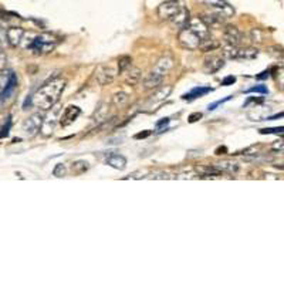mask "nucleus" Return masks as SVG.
Segmentation results:
<instances>
[{
  "instance_id": "393cba45",
  "label": "nucleus",
  "mask_w": 284,
  "mask_h": 284,
  "mask_svg": "<svg viewBox=\"0 0 284 284\" xmlns=\"http://www.w3.org/2000/svg\"><path fill=\"white\" fill-rule=\"evenodd\" d=\"M219 47V43L216 40H213L212 37H208V39H205V40L201 43V46L199 48L203 50V51H213V50H216Z\"/></svg>"
},
{
  "instance_id": "4468645a",
  "label": "nucleus",
  "mask_w": 284,
  "mask_h": 284,
  "mask_svg": "<svg viewBox=\"0 0 284 284\" xmlns=\"http://www.w3.org/2000/svg\"><path fill=\"white\" fill-rule=\"evenodd\" d=\"M7 36V44H10L12 47H17L20 46L23 37L26 36V32L21 27H10L6 30Z\"/></svg>"
},
{
  "instance_id": "473e14b6",
  "label": "nucleus",
  "mask_w": 284,
  "mask_h": 284,
  "mask_svg": "<svg viewBox=\"0 0 284 284\" xmlns=\"http://www.w3.org/2000/svg\"><path fill=\"white\" fill-rule=\"evenodd\" d=\"M230 98H232V95H229V97H226V98H223V100H219V101L213 102V104H209V107H208V109H209V111H215V109H216V107H219V105H220V104H223V102L229 101Z\"/></svg>"
},
{
  "instance_id": "7c9ffc66",
  "label": "nucleus",
  "mask_w": 284,
  "mask_h": 284,
  "mask_svg": "<svg viewBox=\"0 0 284 284\" xmlns=\"http://www.w3.org/2000/svg\"><path fill=\"white\" fill-rule=\"evenodd\" d=\"M276 81L281 88H284V66L276 70Z\"/></svg>"
},
{
  "instance_id": "bb28decb",
  "label": "nucleus",
  "mask_w": 284,
  "mask_h": 284,
  "mask_svg": "<svg viewBox=\"0 0 284 284\" xmlns=\"http://www.w3.org/2000/svg\"><path fill=\"white\" fill-rule=\"evenodd\" d=\"M129 67H131V57H128V55L121 57L120 63H118V73H125Z\"/></svg>"
},
{
  "instance_id": "0eeeda50",
  "label": "nucleus",
  "mask_w": 284,
  "mask_h": 284,
  "mask_svg": "<svg viewBox=\"0 0 284 284\" xmlns=\"http://www.w3.org/2000/svg\"><path fill=\"white\" fill-rule=\"evenodd\" d=\"M41 125H43V117L39 112L30 115L26 121L21 125V132L26 138H33L41 131Z\"/></svg>"
},
{
  "instance_id": "39448f33",
  "label": "nucleus",
  "mask_w": 284,
  "mask_h": 284,
  "mask_svg": "<svg viewBox=\"0 0 284 284\" xmlns=\"http://www.w3.org/2000/svg\"><path fill=\"white\" fill-rule=\"evenodd\" d=\"M61 112H63V108L60 105H53L50 108V112L47 114L46 118H43V125H41V134L44 136H50L53 132H54L55 125L57 122L60 121Z\"/></svg>"
},
{
  "instance_id": "dca6fc26",
  "label": "nucleus",
  "mask_w": 284,
  "mask_h": 284,
  "mask_svg": "<svg viewBox=\"0 0 284 284\" xmlns=\"http://www.w3.org/2000/svg\"><path fill=\"white\" fill-rule=\"evenodd\" d=\"M16 87H17V77H16L14 73H10V77H9V81H7L6 87L0 93V101H6V100H9L10 95L13 94Z\"/></svg>"
},
{
  "instance_id": "1a4fd4ad",
  "label": "nucleus",
  "mask_w": 284,
  "mask_h": 284,
  "mask_svg": "<svg viewBox=\"0 0 284 284\" xmlns=\"http://www.w3.org/2000/svg\"><path fill=\"white\" fill-rule=\"evenodd\" d=\"M181 6H182V3L179 0H166V2H162L158 6V10H156L158 17L161 20L169 21L178 13V10L181 9Z\"/></svg>"
},
{
  "instance_id": "5701e85b",
  "label": "nucleus",
  "mask_w": 284,
  "mask_h": 284,
  "mask_svg": "<svg viewBox=\"0 0 284 284\" xmlns=\"http://www.w3.org/2000/svg\"><path fill=\"white\" fill-rule=\"evenodd\" d=\"M105 120H108V104L102 102L100 105V108H97L94 114V121L95 122H104Z\"/></svg>"
},
{
  "instance_id": "a19ab883",
  "label": "nucleus",
  "mask_w": 284,
  "mask_h": 284,
  "mask_svg": "<svg viewBox=\"0 0 284 284\" xmlns=\"http://www.w3.org/2000/svg\"><path fill=\"white\" fill-rule=\"evenodd\" d=\"M166 124H169V118H162L161 121L156 122V127L159 128V127H163V125H166Z\"/></svg>"
},
{
  "instance_id": "79ce46f5",
  "label": "nucleus",
  "mask_w": 284,
  "mask_h": 284,
  "mask_svg": "<svg viewBox=\"0 0 284 284\" xmlns=\"http://www.w3.org/2000/svg\"><path fill=\"white\" fill-rule=\"evenodd\" d=\"M281 117H284V112H283V114L273 115V117H270V118H269V120H277V118H281Z\"/></svg>"
},
{
  "instance_id": "2f4dec72",
  "label": "nucleus",
  "mask_w": 284,
  "mask_h": 284,
  "mask_svg": "<svg viewBox=\"0 0 284 284\" xmlns=\"http://www.w3.org/2000/svg\"><path fill=\"white\" fill-rule=\"evenodd\" d=\"M10 127H12V121H10V117H7L6 124L3 125L2 132H0V138H5V136L9 135V132H10Z\"/></svg>"
},
{
  "instance_id": "423d86ee",
  "label": "nucleus",
  "mask_w": 284,
  "mask_h": 284,
  "mask_svg": "<svg viewBox=\"0 0 284 284\" xmlns=\"http://www.w3.org/2000/svg\"><path fill=\"white\" fill-rule=\"evenodd\" d=\"M118 74V68L112 64H100L95 70V80L100 86H108L112 84L115 77Z\"/></svg>"
},
{
  "instance_id": "c756f323",
  "label": "nucleus",
  "mask_w": 284,
  "mask_h": 284,
  "mask_svg": "<svg viewBox=\"0 0 284 284\" xmlns=\"http://www.w3.org/2000/svg\"><path fill=\"white\" fill-rule=\"evenodd\" d=\"M260 134L269 135V134H284V127H274V128H263L260 129Z\"/></svg>"
},
{
  "instance_id": "37998d69",
  "label": "nucleus",
  "mask_w": 284,
  "mask_h": 284,
  "mask_svg": "<svg viewBox=\"0 0 284 284\" xmlns=\"http://www.w3.org/2000/svg\"><path fill=\"white\" fill-rule=\"evenodd\" d=\"M220 152H226V148H219L216 151V154L217 155H220Z\"/></svg>"
},
{
  "instance_id": "a211bd4d",
  "label": "nucleus",
  "mask_w": 284,
  "mask_h": 284,
  "mask_svg": "<svg viewBox=\"0 0 284 284\" xmlns=\"http://www.w3.org/2000/svg\"><path fill=\"white\" fill-rule=\"evenodd\" d=\"M210 91H212V88H210V87H202V86H199V87L192 88L189 93L183 94L182 100H188V101H192V100H196V98L205 97L206 94H209Z\"/></svg>"
},
{
  "instance_id": "aec40b11",
  "label": "nucleus",
  "mask_w": 284,
  "mask_h": 284,
  "mask_svg": "<svg viewBox=\"0 0 284 284\" xmlns=\"http://www.w3.org/2000/svg\"><path fill=\"white\" fill-rule=\"evenodd\" d=\"M128 101H129L128 94H125V93H122V91L115 93V94L112 95V98H111V104H112L114 107H117V108H122V107H125Z\"/></svg>"
},
{
  "instance_id": "a878e982",
  "label": "nucleus",
  "mask_w": 284,
  "mask_h": 284,
  "mask_svg": "<svg viewBox=\"0 0 284 284\" xmlns=\"http://www.w3.org/2000/svg\"><path fill=\"white\" fill-rule=\"evenodd\" d=\"M87 169L88 163L86 161H75V162H73V166H71V171L74 172L75 175H81Z\"/></svg>"
},
{
  "instance_id": "b1692460",
  "label": "nucleus",
  "mask_w": 284,
  "mask_h": 284,
  "mask_svg": "<svg viewBox=\"0 0 284 284\" xmlns=\"http://www.w3.org/2000/svg\"><path fill=\"white\" fill-rule=\"evenodd\" d=\"M199 171V174H202L203 176H206V178H215V176H219L222 172L217 169L216 165H206V166H201V168H197Z\"/></svg>"
},
{
  "instance_id": "cd10ccee",
  "label": "nucleus",
  "mask_w": 284,
  "mask_h": 284,
  "mask_svg": "<svg viewBox=\"0 0 284 284\" xmlns=\"http://www.w3.org/2000/svg\"><path fill=\"white\" fill-rule=\"evenodd\" d=\"M66 174H67V168H66V165H64V163H57L54 171H53V175H54L55 178H64Z\"/></svg>"
},
{
  "instance_id": "9b49d317",
  "label": "nucleus",
  "mask_w": 284,
  "mask_h": 284,
  "mask_svg": "<svg viewBox=\"0 0 284 284\" xmlns=\"http://www.w3.org/2000/svg\"><path fill=\"white\" fill-rule=\"evenodd\" d=\"M224 67V59L220 55H210L203 63V71L206 74H215Z\"/></svg>"
},
{
  "instance_id": "4be33fe9",
  "label": "nucleus",
  "mask_w": 284,
  "mask_h": 284,
  "mask_svg": "<svg viewBox=\"0 0 284 284\" xmlns=\"http://www.w3.org/2000/svg\"><path fill=\"white\" fill-rule=\"evenodd\" d=\"M171 91H172V87H171V86H165V87L158 88V91H156L155 94L152 95L151 101H154V102L163 101L165 98H168V97H169Z\"/></svg>"
},
{
  "instance_id": "f257e3e1",
  "label": "nucleus",
  "mask_w": 284,
  "mask_h": 284,
  "mask_svg": "<svg viewBox=\"0 0 284 284\" xmlns=\"http://www.w3.org/2000/svg\"><path fill=\"white\" fill-rule=\"evenodd\" d=\"M67 86V81L64 78H53L50 81L44 82L34 95H32L33 98V105L37 107L39 109H44L47 111L53 105L57 104V101L60 100V95L63 94L64 88Z\"/></svg>"
},
{
  "instance_id": "c03bdc74",
  "label": "nucleus",
  "mask_w": 284,
  "mask_h": 284,
  "mask_svg": "<svg viewBox=\"0 0 284 284\" xmlns=\"http://www.w3.org/2000/svg\"><path fill=\"white\" fill-rule=\"evenodd\" d=\"M277 166H278V165H277ZM278 168H281V169H284V166H283V165H280V166H278Z\"/></svg>"
},
{
  "instance_id": "f8f14e48",
  "label": "nucleus",
  "mask_w": 284,
  "mask_h": 284,
  "mask_svg": "<svg viewBox=\"0 0 284 284\" xmlns=\"http://www.w3.org/2000/svg\"><path fill=\"white\" fill-rule=\"evenodd\" d=\"M190 20L189 10L185 6H181V9L178 10V13L172 17L169 20V23L172 24V27L178 29V30H182L188 26V23Z\"/></svg>"
},
{
  "instance_id": "58836bf2",
  "label": "nucleus",
  "mask_w": 284,
  "mask_h": 284,
  "mask_svg": "<svg viewBox=\"0 0 284 284\" xmlns=\"http://www.w3.org/2000/svg\"><path fill=\"white\" fill-rule=\"evenodd\" d=\"M151 135V131L147 129V131H144V132H139V134H136L135 135V139H142V138H147V136Z\"/></svg>"
},
{
  "instance_id": "4c0bfd02",
  "label": "nucleus",
  "mask_w": 284,
  "mask_h": 284,
  "mask_svg": "<svg viewBox=\"0 0 284 284\" xmlns=\"http://www.w3.org/2000/svg\"><path fill=\"white\" fill-rule=\"evenodd\" d=\"M270 77V70H266L263 73H260L259 75H256L257 80H266V78H269Z\"/></svg>"
},
{
  "instance_id": "7ed1b4c3",
  "label": "nucleus",
  "mask_w": 284,
  "mask_h": 284,
  "mask_svg": "<svg viewBox=\"0 0 284 284\" xmlns=\"http://www.w3.org/2000/svg\"><path fill=\"white\" fill-rule=\"evenodd\" d=\"M57 43H59V40L53 34L40 33L34 36L29 50L34 51V54H48V53H51L54 50Z\"/></svg>"
},
{
  "instance_id": "c9c22d12",
  "label": "nucleus",
  "mask_w": 284,
  "mask_h": 284,
  "mask_svg": "<svg viewBox=\"0 0 284 284\" xmlns=\"http://www.w3.org/2000/svg\"><path fill=\"white\" fill-rule=\"evenodd\" d=\"M5 44H7L6 32H5L3 29H0V47H2V46H5Z\"/></svg>"
},
{
  "instance_id": "72a5a7b5",
  "label": "nucleus",
  "mask_w": 284,
  "mask_h": 284,
  "mask_svg": "<svg viewBox=\"0 0 284 284\" xmlns=\"http://www.w3.org/2000/svg\"><path fill=\"white\" fill-rule=\"evenodd\" d=\"M236 82V77L235 75H228V77H224L223 80H222V86H233Z\"/></svg>"
},
{
  "instance_id": "f3484780",
  "label": "nucleus",
  "mask_w": 284,
  "mask_h": 284,
  "mask_svg": "<svg viewBox=\"0 0 284 284\" xmlns=\"http://www.w3.org/2000/svg\"><path fill=\"white\" fill-rule=\"evenodd\" d=\"M105 162H107L108 166L114 168V169L124 171L127 168V159H125V156L120 155V154H112V155H109Z\"/></svg>"
},
{
  "instance_id": "c85d7f7f",
  "label": "nucleus",
  "mask_w": 284,
  "mask_h": 284,
  "mask_svg": "<svg viewBox=\"0 0 284 284\" xmlns=\"http://www.w3.org/2000/svg\"><path fill=\"white\" fill-rule=\"evenodd\" d=\"M247 94H250V93H256V94H269V90H267V87L266 86H263V84H260V86H254V87L249 88L247 91H246Z\"/></svg>"
},
{
  "instance_id": "6e6552de",
  "label": "nucleus",
  "mask_w": 284,
  "mask_h": 284,
  "mask_svg": "<svg viewBox=\"0 0 284 284\" xmlns=\"http://www.w3.org/2000/svg\"><path fill=\"white\" fill-rule=\"evenodd\" d=\"M178 41L186 50H197L199 46H201V43H202V40L199 39V36L196 33H193L189 27H185L179 32Z\"/></svg>"
},
{
  "instance_id": "ea45409f",
  "label": "nucleus",
  "mask_w": 284,
  "mask_h": 284,
  "mask_svg": "<svg viewBox=\"0 0 284 284\" xmlns=\"http://www.w3.org/2000/svg\"><path fill=\"white\" fill-rule=\"evenodd\" d=\"M273 149H278V151H284V141H277L273 145Z\"/></svg>"
},
{
  "instance_id": "412c9836",
  "label": "nucleus",
  "mask_w": 284,
  "mask_h": 284,
  "mask_svg": "<svg viewBox=\"0 0 284 284\" xmlns=\"http://www.w3.org/2000/svg\"><path fill=\"white\" fill-rule=\"evenodd\" d=\"M216 166L222 174H236L239 171V165L235 162H230V161H223V162L216 163Z\"/></svg>"
},
{
  "instance_id": "2eb2a0df",
  "label": "nucleus",
  "mask_w": 284,
  "mask_h": 284,
  "mask_svg": "<svg viewBox=\"0 0 284 284\" xmlns=\"http://www.w3.org/2000/svg\"><path fill=\"white\" fill-rule=\"evenodd\" d=\"M223 39L228 43V46H239L242 41V33L236 26H228L223 32Z\"/></svg>"
},
{
  "instance_id": "6ab92c4d",
  "label": "nucleus",
  "mask_w": 284,
  "mask_h": 284,
  "mask_svg": "<svg viewBox=\"0 0 284 284\" xmlns=\"http://www.w3.org/2000/svg\"><path fill=\"white\" fill-rule=\"evenodd\" d=\"M125 73H127V74H125V82H127L128 86H136L138 82L141 81L142 71L138 67H132V66H131Z\"/></svg>"
},
{
  "instance_id": "f03ea898",
  "label": "nucleus",
  "mask_w": 284,
  "mask_h": 284,
  "mask_svg": "<svg viewBox=\"0 0 284 284\" xmlns=\"http://www.w3.org/2000/svg\"><path fill=\"white\" fill-rule=\"evenodd\" d=\"M175 66V61L172 59V55L166 54L161 57L156 61L154 68L149 71V74L145 77L144 80V88L145 90H152V88H158L162 84L163 78L169 74V71Z\"/></svg>"
},
{
  "instance_id": "f704fd0d",
  "label": "nucleus",
  "mask_w": 284,
  "mask_h": 284,
  "mask_svg": "<svg viewBox=\"0 0 284 284\" xmlns=\"http://www.w3.org/2000/svg\"><path fill=\"white\" fill-rule=\"evenodd\" d=\"M6 63H7L6 54L0 51V71H3V70H5V67H6Z\"/></svg>"
},
{
  "instance_id": "e433bc0d",
  "label": "nucleus",
  "mask_w": 284,
  "mask_h": 284,
  "mask_svg": "<svg viewBox=\"0 0 284 284\" xmlns=\"http://www.w3.org/2000/svg\"><path fill=\"white\" fill-rule=\"evenodd\" d=\"M202 117H203V115L201 114V112H193V114L189 115L188 121H189V122H196V121H199V120H201Z\"/></svg>"
},
{
  "instance_id": "20e7f679",
  "label": "nucleus",
  "mask_w": 284,
  "mask_h": 284,
  "mask_svg": "<svg viewBox=\"0 0 284 284\" xmlns=\"http://www.w3.org/2000/svg\"><path fill=\"white\" fill-rule=\"evenodd\" d=\"M223 55L230 60H239V61H249L254 60L259 55V50L253 47L247 48H237L236 46H228L223 50Z\"/></svg>"
},
{
  "instance_id": "ddd939ff",
  "label": "nucleus",
  "mask_w": 284,
  "mask_h": 284,
  "mask_svg": "<svg viewBox=\"0 0 284 284\" xmlns=\"http://www.w3.org/2000/svg\"><path fill=\"white\" fill-rule=\"evenodd\" d=\"M80 114H81V109L78 108L77 105H68L61 112L60 124L63 127H68L70 124H73L80 117Z\"/></svg>"
},
{
  "instance_id": "9d476101",
  "label": "nucleus",
  "mask_w": 284,
  "mask_h": 284,
  "mask_svg": "<svg viewBox=\"0 0 284 284\" xmlns=\"http://www.w3.org/2000/svg\"><path fill=\"white\" fill-rule=\"evenodd\" d=\"M206 3L209 5L212 12L223 16L224 19H229V17H232L235 14L233 7L230 6L228 2H224V0H206Z\"/></svg>"
}]
</instances>
